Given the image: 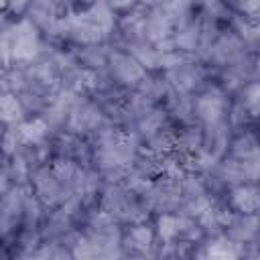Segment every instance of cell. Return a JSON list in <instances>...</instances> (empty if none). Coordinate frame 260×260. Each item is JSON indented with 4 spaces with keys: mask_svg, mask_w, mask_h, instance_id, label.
<instances>
[{
    "mask_svg": "<svg viewBox=\"0 0 260 260\" xmlns=\"http://www.w3.org/2000/svg\"><path fill=\"white\" fill-rule=\"evenodd\" d=\"M22 116V106L18 102V98L10 95V93H4L0 95V120L4 122H14Z\"/></svg>",
    "mask_w": 260,
    "mask_h": 260,
    "instance_id": "8992f818",
    "label": "cell"
},
{
    "mask_svg": "<svg viewBox=\"0 0 260 260\" xmlns=\"http://www.w3.org/2000/svg\"><path fill=\"white\" fill-rule=\"evenodd\" d=\"M47 134V122L43 118H35L26 124H22L18 128V136H20V142H26V144H37L45 138Z\"/></svg>",
    "mask_w": 260,
    "mask_h": 260,
    "instance_id": "5b68a950",
    "label": "cell"
},
{
    "mask_svg": "<svg viewBox=\"0 0 260 260\" xmlns=\"http://www.w3.org/2000/svg\"><path fill=\"white\" fill-rule=\"evenodd\" d=\"M39 51V37L35 32V26L28 20H22L16 28H14V37L10 43V53L14 59L20 61H28L37 55Z\"/></svg>",
    "mask_w": 260,
    "mask_h": 260,
    "instance_id": "6da1fadb",
    "label": "cell"
},
{
    "mask_svg": "<svg viewBox=\"0 0 260 260\" xmlns=\"http://www.w3.org/2000/svg\"><path fill=\"white\" fill-rule=\"evenodd\" d=\"M195 112L201 120H205L207 124H215L219 122L221 118V112H223V100L221 95H211V93H205L201 95L197 102H195Z\"/></svg>",
    "mask_w": 260,
    "mask_h": 260,
    "instance_id": "3957f363",
    "label": "cell"
},
{
    "mask_svg": "<svg viewBox=\"0 0 260 260\" xmlns=\"http://www.w3.org/2000/svg\"><path fill=\"white\" fill-rule=\"evenodd\" d=\"M158 232L165 242H171L173 238L179 236V219L175 215H162L158 217Z\"/></svg>",
    "mask_w": 260,
    "mask_h": 260,
    "instance_id": "30bf717a",
    "label": "cell"
},
{
    "mask_svg": "<svg viewBox=\"0 0 260 260\" xmlns=\"http://www.w3.org/2000/svg\"><path fill=\"white\" fill-rule=\"evenodd\" d=\"M112 71H114V77H118L124 83H134V81L142 79V75H144L142 65L134 57L124 55V53H114V57H112Z\"/></svg>",
    "mask_w": 260,
    "mask_h": 260,
    "instance_id": "7a4b0ae2",
    "label": "cell"
},
{
    "mask_svg": "<svg viewBox=\"0 0 260 260\" xmlns=\"http://www.w3.org/2000/svg\"><path fill=\"white\" fill-rule=\"evenodd\" d=\"M248 260H256V258H248Z\"/></svg>",
    "mask_w": 260,
    "mask_h": 260,
    "instance_id": "5bb4252c",
    "label": "cell"
},
{
    "mask_svg": "<svg viewBox=\"0 0 260 260\" xmlns=\"http://www.w3.org/2000/svg\"><path fill=\"white\" fill-rule=\"evenodd\" d=\"M160 124H162V116H160V112H150V114H146V118L142 120L140 128H142L144 134H148V136L154 138V136L158 134V130H160Z\"/></svg>",
    "mask_w": 260,
    "mask_h": 260,
    "instance_id": "8fae6325",
    "label": "cell"
},
{
    "mask_svg": "<svg viewBox=\"0 0 260 260\" xmlns=\"http://www.w3.org/2000/svg\"><path fill=\"white\" fill-rule=\"evenodd\" d=\"M100 248L95 242L91 240H79L75 242L71 254H73V260H100Z\"/></svg>",
    "mask_w": 260,
    "mask_h": 260,
    "instance_id": "ba28073f",
    "label": "cell"
},
{
    "mask_svg": "<svg viewBox=\"0 0 260 260\" xmlns=\"http://www.w3.org/2000/svg\"><path fill=\"white\" fill-rule=\"evenodd\" d=\"M240 8H242L244 12H250V14H254V12L260 8V4H258V2H244V4H240Z\"/></svg>",
    "mask_w": 260,
    "mask_h": 260,
    "instance_id": "4fadbf2b",
    "label": "cell"
},
{
    "mask_svg": "<svg viewBox=\"0 0 260 260\" xmlns=\"http://www.w3.org/2000/svg\"><path fill=\"white\" fill-rule=\"evenodd\" d=\"M130 242L136 250L144 252L150 244H152V232L146 228V225H138V228H132L130 232Z\"/></svg>",
    "mask_w": 260,
    "mask_h": 260,
    "instance_id": "9c48e42d",
    "label": "cell"
},
{
    "mask_svg": "<svg viewBox=\"0 0 260 260\" xmlns=\"http://www.w3.org/2000/svg\"><path fill=\"white\" fill-rule=\"evenodd\" d=\"M244 95H246L244 104H246L252 112H256V106H258V85H256V83L248 85V87H246V91H244Z\"/></svg>",
    "mask_w": 260,
    "mask_h": 260,
    "instance_id": "7c38bea8",
    "label": "cell"
},
{
    "mask_svg": "<svg viewBox=\"0 0 260 260\" xmlns=\"http://www.w3.org/2000/svg\"><path fill=\"white\" fill-rule=\"evenodd\" d=\"M51 175L55 177V181L61 185V183H73V179L77 177V169L71 160H65V158H59L53 162L51 167Z\"/></svg>",
    "mask_w": 260,
    "mask_h": 260,
    "instance_id": "52a82bcc",
    "label": "cell"
},
{
    "mask_svg": "<svg viewBox=\"0 0 260 260\" xmlns=\"http://www.w3.org/2000/svg\"><path fill=\"white\" fill-rule=\"evenodd\" d=\"M232 203L238 211H242L244 215H252L256 213L258 209V191L250 185H242V187H236L232 191Z\"/></svg>",
    "mask_w": 260,
    "mask_h": 260,
    "instance_id": "277c9868",
    "label": "cell"
}]
</instances>
